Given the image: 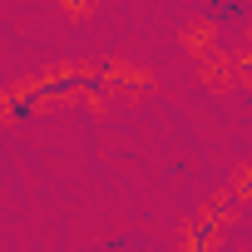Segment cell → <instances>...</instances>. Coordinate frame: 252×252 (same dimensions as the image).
<instances>
[{"mask_svg": "<svg viewBox=\"0 0 252 252\" xmlns=\"http://www.w3.org/2000/svg\"><path fill=\"white\" fill-rule=\"evenodd\" d=\"M84 89V69H55V74H45V79H35V84H25V89H15L10 99H5V119H30V114H40L45 104H55V99H69V94H79Z\"/></svg>", "mask_w": 252, "mask_h": 252, "instance_id": "obj_1", "label": "cell"}, {"mask_svg": "<svg viewBox=\"0 0 252 252\" xmlns=\"http://www.w3.org/2000/svg\"><path fill=\"white\" fill-rule=\"evenodd\" d=\"M64 5H69L74 15H84V10H89V0H64Z\"/></svg>", "mask_w": 252, "mask_h": 252, "instance_id": "obj_2", "label": "cell"}]
</instances>
